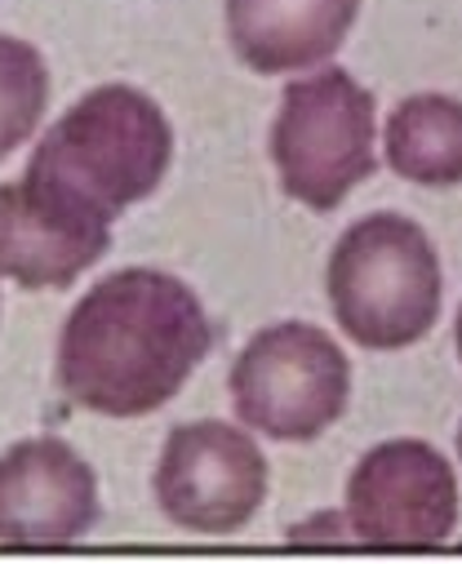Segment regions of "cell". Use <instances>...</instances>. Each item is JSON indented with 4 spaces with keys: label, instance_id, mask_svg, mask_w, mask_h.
<instances>
[{
    "label": "cell",
    "instance_id": "1",
    "mask_svg": "<svg viewBox=\"0 0 462 564\" xmlns=\"http://www.w3.org/2000/svg\"><path fill=\"white\" fill-rule=\"evenodd\" d=\"M214 325L170 271L125 267L72 307L58 338V387L103 417L157 413L209 356Z\"/></svg>",
    "mask_w": 462,
    "mask_h": 564
},
{
    "label": "cell",
    "instance_id": "2",
    "mask_svg": "<svg viewBox=\"0 0 462 564\" xmlns=\"http://www.w3.org/2000/svg\"><path fill=\"white\" fill-rule=\"evenodd\" d=\"M170 156L174 129L161 102L133 85H98L54 120L23 178L103 223H116V214L161 187Z\"/></svg>",
    "mask_w": 462,
    "mask_h": 564
},
{
    "label": "cell",
    "instance_id": "3",
    "mask_svg": "<svg viewBox=\"0 0 462 564\" xmlns=\"http://www.w3.org/2000/svg\"><path fill=\"white\" fill-rule=\"evenodd\" d=\"M330 307L365 351H400L431 334L440 316V258L431 236L405 214L352 223L325 267Z\"/></svg>",
    "mask_w": 462,
    "mask_h": 564
},
{
    "label": "cell",
    "instance_id": "4",
    "mask_svg": "<svg viewBox=\"0 0 462 564\" xmlns=\"http://www.w3.org/2000/svg\"><path fill=\"white\" fill-rule=\"evenodd\" d=\"M271 165L289 200L339 209L374 174V94L343 67L289 80L271 124Z\"/></svg>",
    "mask_w": 462,
    "mask_h": 564
},
{
    "label": "cell",
    "instance_id": "5",
    "mask_svg": "<svg viewBox=\"0 0 462 564\" xmlns=\"http://www.w3.org/2000/svg\"><path fill=\"white\" fill-rule=\"evenodd\" d=\"M227 387L245 427L271 441H316L347 409L352 365L325 329L280 321L245 343Z\"/></svg>",
    "mask_w": 462,
    "mask_h": 564
},
{
    "label": "cell",
    "instance_id": "6",
    "mask_svg": "<svg viewBox=\"0 0 462 564\" xmlns=\"http://www.w3.org/2000/svg\"><path fill=\"white\" fill-rule=\"evenodd\" d=\"M151 489L161 516L179 529L236 533L267 498V458L232 422H183L161 449Z\"/></svg>",
    "mask_w": 462,
    "mask_h": 564
},
{
    "label": "cell",
    "instance_id": "7",
    "mask_svg": "<svg viewBox=\"0 0 462 564\" xmlns=\"http://www.w3.org/2000/svg\"><path fill=\"white\" fill-rule=\"evenodd\" d=\"M347 524L365 546H440L458 524V480L427 441L374 445L347 480Z\"/></svg>",
    "mask_w": 462,
    "mask_h": 564
},
{
    "label": "cell",
    "instance_id": "8",
    "mask_svg": "<svg viewBox=\"0 0 462 564\" xmlns=\"http://www.w3.org/2000/svg\"><path fill=\"white\" fill-rule=\"evenodd\" d=\"M98 524V476L58 436H32L0 454V542L67 546Z\"/></svg>",
    "mask_w": 462,
    "mask_h": 564
},
{
    "label": "cell",
    "instance_id": "9",
    "mask_svg": "<svg viewBox=\"0 0 462 564\" xmlns=\"http://www.w3.org/2000/svg\"><path fill=\"white\" fill-rule=\"evenodd\" d=\"M111 249V223L58 200L32 178L0 183V275L23 290H67Z\"/></svg>",
    "mask_w": 462,
    "mask_h": 564
},
{
    "label": "cell",
    "instance_id": "10",
    "mask_svg": "<svg viewBox=\"0 0 462 564\" xmlns=\"http://www.w3.org/2000/svg\"><path fill=\"white\" fill-rule=\"evenodd\" d=\"M361 0H227V36L258 76L325 63L352 32Z\"/></svg>",
    "mask_w": 462,
    "mask_h": 564
},
{
    "label": "cell",
    "instance_id": "11",
    "mask_svg": "<svg viewBox=\"0 0 462 564\" xmlns=\"http://www.w3.org/2000/svg\"><path fill=\"white\" fill-rule=\"evenodd\" d=\"M387 165L418 187L462 183V102L413 94L387 116Z\"/></svg>",
    "mask_w": 462,
    "mask_h": 564
},
{
    "label": "cell",
    "instance_id": "12",
    "mask_svg": "<svg viewBox=\"0 0 462 564\" xmlns=\"http://www.w3.org/2000/svg\"><path fill=\"white\" fill-rule=\"evenodd\" d=\"M50 102V67L36 45L0 32V161L36 133Z\"/></svg>",
    "mask_w": 462,
    "mask_h": 564
},
{
    "label": "cell",
    "instance_id": "13",
    "mask_svg": "<svg viewBox=\"0 0 462 564\" xmlns=\"http://www.w3.org/2000/svg\"><path fill=\"white\" fill-rule=\"evenodd\" d=\"M453 338H458V356H462V312H458V325H453Z\"/></svg>",
    "mask_w": 462,
    "mask_h": 564
},
{
    "label": "cell",
    "instance_id": "14",
    "mask_svg": "<svg viewBox=\"0 0 462 564\" xmlns=\"http://www.w3.org/2000/svg\"><path fill=\"white\" fill-rule=\"evenodd\" d=\"M458 458H462V427H458Z\"/></svg>",
    "mask_w": 462,
    "mask_h": 564
}]
</instances>
